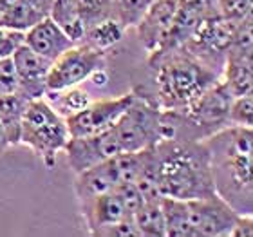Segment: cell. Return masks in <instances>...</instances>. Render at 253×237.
Wrapping results in <instances>:
<instances>
[{
    "instance_id": "cell-31",
    "label": "cell",
    "mask_w": 253,
    "mask_h": 237,
    "mask_svg": "<svg viewBox=\"0 0 253 237\" xmlns=\"http://www.w3.org/2000/svg\"><path fill=\"white\" fill-rule=\"evenodd\" d=\"M29 4L38 9L42 13L43 16H49L51 15V11H53V5H54V0H27Z\"/></svg>"
},
{
    "instance_id": "cell-20",
    "label": "cell",
    "mask_w": 253,
    "mask_h": 237,
    "mask_svg": "<svg viewBox=\"0 0 253 237\" xmlns=\"http://www.w3.org/2000/svg\"><path fill=\"white\" fill-rule=\"evenodd\" d=\"M125 27L118 18H105V20L96 22L94 26H90L84 33V38L80 44H85L89 47H94L98 51H109L122 42L123 35H125Z\"/></svg>"
},
{
    "instance_id": "cell-27",
    "label": "cell",
    "mask_w": 253,
    "mask_h": 237,
    "mask_svg": "<svg viewBox=\"0 0 253 237\" xmlns=\"http://www.w3.org/2000/svg\"><path fill=\"white\" fill-rule=\"evenodd\" d=\"M94 236H98V237H141L139 232H137L136 225H134V219H123V221L101 227L100 230H96Z\"/></svg>"
},
{
    "instance_id": "cell-26",
    "label": "cell",
    "mask_w": 253,
    "mask_h": 237,
    "mask_svg": "<svg viewBox=\"0 0 253 237\" xmlns=\"http://www.w3.org/2000/svg\"><path fill=\"white\" fill-rule=\"evenodd\" d=\"M18 93V78L13 65V60L2 58L0 60V96Z\"/></svg>"
},
{
    "instance_id": "cell-16",
    "label": "cell",
    "mask_w": 253,
    "mask_h": 237,
    "mask_svg": "<svg viewBox=\"0 0 253 237\" xmlns=\"http://www.w3.org/2000/svg\"><path fill=\"white\" fill-rule=\"evenodd\" d=\"M221 82L233 98L253 93V51L230 47Z\"/></svg>"
},
{
    "instance_id": "cell-24",
    "label": "cell",
    "mask_w": 253,
    "mask_h": 237,
    "mask_svg": "<svg viewBox=\"0 0 253 237\" xmlns=\"http://www.w3.org/2000/svg\"><path fill=\"white\" fill-rule=\"evenodd\" d=\"M228 123L235 127L253 125V93L233 98L228 112Z\"/></svg>"
},
{
    "instance_id": "cell-30",
    "label": "cell",
    "mask_w": 253,
    "mask_h": 237,
    "mask_svg": "<svg viewBox=\"0 0 253 237\" xmlns=\"http://www.w3.org/2000/svg\"><path fill=\"white\" fill-rule=\"evenodd\" d=\"M253 236V214L252 216H239L233 225L230 237H252Z\"/></svg>"
},
{
    "instance_id": "cell-17",
    "label": "cell",
    "mask_w": 253,
    "mask_h": 237,
    "mask_svg": "<svg viewBox=\"0 0 253 237\" xmlns=\"http://www.w3.org/2000/svg\"><path fill=\"white\" fill-rule=\"evenodd\" d=\"M53 18L74 42L80 44L84 38V33L90 26V13L87 0H54Z\"/></svg>"
},
{
    "instance_id": "cell-11",
    "label": "cell",
    "mask_w": 253,
    "mask_h": 237,
    "mask_svg": "<svg viewBox=\"0 0 253 237\" xmlns=\"http://www.w3.org/2000/svg\"><path fill=\"white\" fill-rule=\"evenodd\" d=\"M63 152L67 154L69 167L74 170V174H80L105 159L122 154L111 129L94 134V136L71 138Z\"/></svg>"
},
{
    "instance_id": "cell-7",
    "label": "cell",
    "mask_w": 253,
    "mask_h": 237,
    "mask_svg": "<svg viewBox=\"0 0 253 237\" xmlns=\"http://www.w3.org/2000/svg\"><path fill=\"white\" fill-rule=\"evenodd\" d=\"M237 26L239 22L228 20L219 13H213L205 22H201V26L183 44V47L221 76Z\"/></svg>"
},
{
    "instance_id": "cell-18",
    "label": "cell",
    "mask_w": 253,
    "mask_h": 237,
    "mask_svg": "<svg viewBox=\"0 0 253 237\" xmlns=\"http://www.w3.org/2000/svg\"><path fill=\"white\" fill-rule=\"evenodd\" d=\"M29 101L31 100H27L26 96L18 95V93L0 96V123L7 134L11 147L20 145L22 120H24Z\"/></svg>"
},
{
    "instance_id": "cell-13",
    "label": "cell",
    "mask_w": 253,
    "mask_h": 237,
    "mask_svg": "<svg viewBox=\"0 0 253 237\" xmlns=\"http://www.w3.org/2000/svg\"><path fill=\"white\" fill-rule=\"evenodd\" d=\"M24 44L29 49H33L35 53L51 60V62H54L67 49L76 46V42L51 16H45L38 24H35L31 29H27L24 33Z\"/></svg>"
},
{
    "instance_id": "cell-5",
    "label": "cell",
    "mask_w": 253,
    "mask_h": 237,
    "mask_svg": "<svg viewBox=\"0 0 253 237\" xmlns=\"http://www.w3.org/2000/svg\"><path fill=\"white\" fill-rule=\"evenodd\" d=\"M71 140L65 118L60 116L45 98L31 100L20 129V145H26L42 159L45 169H53L56 158Z\"/></svg>"
},
{
    "instance_id": "cell-1",
    "label": "cell",
    "mask_w": 253,
    "mask_h": 237,
    "mask_svg": "<svg viewBox=\"0 0 253 237\" xmlns=\"http://www.w3.org/2000/svg\"><path fill=\"white\" fill-rule=\"evenodd\" d=\"M136 187L145 199H197L215 195L206 143L172 138L148 147L145 169Z\"/></svg>"
},
{
    "instance_id": "cell-15",
    "label": "cell",
    "mask_w": 253,
    "mask_h": 237,
    "mask_svg": "<svg viewBox=\"0 0 253 237\" xmlns=\"http://www.w3.org/2000/svg\"><path fill=\"white\" fill-rule=\"evenodd\" d=\"M80 210L90 236H94L96 230H100L101 227L123 221V219H132L130 212L126 210L125 201L116 189L82 203Z\"/></svg>"
},
{
    "instance_id": "cell-21",
    "label": "cell",
    "mask_w": 253,
    "mask_h": 237,
    "mask_svg": "<svg viewBox=\"0 0 253 237\" xmlns=\"http://www.w3.org/2000/svg\"><path fill=\"white\" fill-rule=\"evenodd\" d=\"M43 98H45V100L49 101V105L53 107L54 111L63 118L73 116V114L80 112L84 107H87L90 103L89 93L78 89V85H76V87L63 89V91H47Z\"/></svg>"
},
{
    "instance_id": "cell-10",
    "label": "cell",
    "mask_w": 253,
    "mask_h": 237,
    "mask_svg": "<svg viewBox=\"0 0 253 237\" xmlns=\"http://www.w3.org/2000/svg\"><path fill=\"white\" fill-rule=\"evenodd\" d=\"M175 9L177 0H154L134 26L139 37V44L148 54L159 51L167 44L174 27Z\"/></svg>"
},
{
    "instance_id": "cell-22",
    "label": "cell",
    "mask_w": 253,
    "mask_h": 237,
    "mask_svg": "<svg viewBox=\"0 0 253 237\" xmlns=\"http://www.w3.org/2000/svg\"><path fill=\"white\" fill-rule=\"evenodd\" d=\"M42 18H45V16L38 9H35L27 0H20L15 5H11L0 13V26L11 29V31L26 33Z\"/></svg>"
},
{
    "instance_id": "cell-33",
    "label": "cell",
    "mask_w": 253,
    "mask_h": 237,
    "mask_svg": "<svg viewBox=\"0 0 253 237\" xmlns=\"http://www.w3.org/2000/svg\"><path fill=\"white\" fill-rule=\"evenodd\" d=\"M16 2H20V0H0V13L7 9V7H11V5H15Z\"/></svg>"
},
{
    "instance_id": "cell-9",
    "label": "cell",
    "mask_w": 253,
    "mask_h": 237,
    "mask_svg": "<svg viewBox=\"0 0 253 237\" xmlns=\"http://www.w3.org/2000/svg\"><path fill=\"white\" fill-rule=\"evenodd\" d=\"M132 100H134L132 91L126 95L116 96V98H109V100H90L89 105L84 107L80 112L65 118L69 136L85 138L107 131L126 111V107L130 105Z\"/></svg>"
},
{
    "instance_id": "cell-25",
    "label": "cell",
    "mask_w": 253,
    "mask_h": 237,
    "mask_svg": "<svg viewBox=\"0 0 253 237\" xmlns=\"http://www.w3.org/2000/svg\"><path fill=\"white\" fill-rule=\"evenodd\" d=\"M217 13L228 20L241 22L253 13V0H217Z\"/></svg>"
},
{
    "instance_id": "cell-3",
    "label": "cell",
    "mask_w": 253,
    "mask_h": 237,
    "mask_svg": "<svg viewBox=\"0 0 253 237\" xmlns=\"http://www.w3.org/2000/svg\"><path fill=\"white\" fill-rule=\"evenodd\" d=\"M215 194L241 216L253 214V129L228 125L205 140Z\"/></svg>"
},
{
    "instance_id": "cell-14",
    "label": "cell",
    "mask_w": 253,
    "mask_h": 237,
    "mask_svg": "<svg viewBox=\"0 0 253 237\" xmlns=\"http://www.w3.org/2000/svg\"><path fill=\"white\" fill-rule=\"evenodd\" d=\"M217 13V0H177L174 27L161 49L179 47L208 16Z\"/></svg>"
},
{
    "instance_id": "cell-12",
    "label": "cell",
    "mask_w": 253,
    "mask_h": 237,
    "mask_svg": "<svg viewBox=\"0 0 253 237\" xmlns=\"http://www.w3.org/2000/svg\"><path fill=\"white\" fill-rule=\"evenodd\" d=\"M11 60L18 78V95L26 96L27 100L43 98L47 93V74L53 62L35 53L26 44L15 49Z\"/></svg>"
},
{
    "instance_id": "cell-29",
    "label": "cell",
    "mask_w": 253,
    "mask_h": 237,
    "mask_svg": "<svg viewBox=\"0 0 253 237\" xmlns=\"http://www.w3.org/2000/svg\"><path fill=\"white\" fill-rule=\"evenodd\" d=\"M24 44V33L11 31L0 26V60L9 58L15 53V49Z\"/></svg>"
},
{
    "instance_id": "cell-2",
    "label": "cell",
    "mask_w": 253,
    "mask_h": 237,
    "mask_svg": "<svg viewBox=\"0 0 253 237\" xmlns=\"http://www.w3.org/2000/svg\"><path fill=\"white\" fill-rule=\"evenodd\" d=\"M219 80L213 69L179 46L148 54L132 91L161 111H179Z\"/></svg>"
},
{
    "instance_id": "cell-4",
    "label": "cell",
    "mask_w": 253,
    "mask_h": 237,
    "mask_svg": "<svg viewBox=\"0 0 253 237\" xmlns=\"http://www.w3.org/2000/svg\"><path fill=\"white\" fill-rule=\"evenodd\" d=\"M167 237H230L241 214L219 195L197 199L161 197Z\"/></svg>"
},
{
    "instance_id": "cell-19",
    "label": "cell",
    "mask_w": 253,
    "mask_h": 237,
    "mask_svg": "<svg viewBox=\"0 0 253 237\" xmlns=\"http://www.w3.org/2000/svg\"><path fill=\"white\" fill-rule=\"evenodd\" d=\"M132 219L141 237H167V223H165L161 197L145 199Z\"/></svg>"
},
{
    "instance_id": "cell-8",
    "label": "cell",
    "mask_w": 253,
    "mask_h": 237,
    "mask_svg": "<svg viewBox=\"0 0 253 237\" xmlns=\"http://www.w3.org/2000/svg\"><path fill=\"white\" fill-rule=\"evenodd\" d=\"M105 51L85 44H76L51 63L47 74V91H63L89 80L96 71L105 69Z\"/></svg>"
},
{
    "instance_id": "cell-28",
    "label": "cell",
    "mask_w": 253,
    "mask_h": 237,
    "mask_svg": "<svg viewBox=\"0 0 253 237\" xmlns=\"http://www.w3.org/2000/svg\"><path fill=\"white\" fill-rule=\"evenodd\" d=\"M87 4H89L90 13V26H94L96 22L105 20V18H116L114 0H87Z\"/></svg>"
},
{
    "instance_id": "cell-6",
    "label": "cell",
    "mask_w": 253,
    "mask_h": 237,
    "mask_svg": "<svg viewBox=\"0 0 253 237\" xmlns=\"http://www.w3.org/2000/svg\"><path fill=\"white\" fill-rule=\"evenodd\" d=\"M109 129L122 154L152 147L161 140V109L134 93L132 103Z\"/></svg>"
},
{
    "instance_id": "cell-32",
    "label": "cell",
    "mask_w": 253,
    "mask_h": 237,
    "mask_svg": "<svg viewBox=\"0 0 253 237\" xmlns=\"http://www.w3.org/2000/svg\"><path fill=\"white\" fill-rule=\"evenodd\" d=\"M9 147H11V143H9V140H7V134H5L2 123H0V154H4Z\"/></svg>"
},
{
    "instance_id": "cell-23",
    "label": "cell",
    "mask_w": 253,
    "mask_h": 237,
    "mask_svg": "<svg viewBox=\"0 0 253 237\" xmlns=\"http://www.w3.org/2000/svg\"><path fill=\"white\" fill-rule=\"evenodd\" d=\"M152 2L154 0H114L116 18L122 22L125 29L134 27Z\"/></svg>"
}]
</instances>
